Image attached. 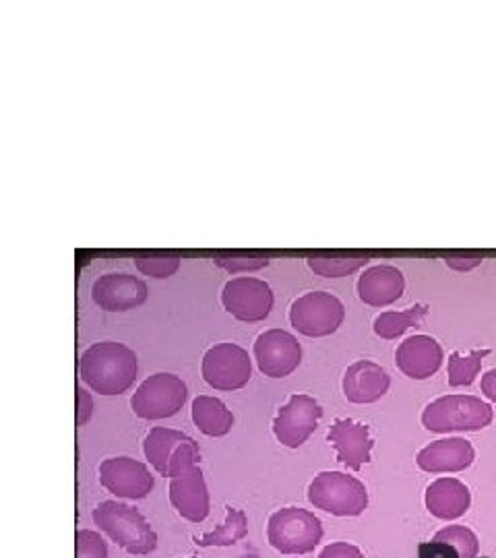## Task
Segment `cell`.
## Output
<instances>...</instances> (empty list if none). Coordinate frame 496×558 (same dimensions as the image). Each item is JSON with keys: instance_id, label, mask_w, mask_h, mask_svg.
Segmentation results:
<instances>
[{"instance_id": "16", "label": "cell", "mask_w": 496, "mask_h": 558, "mask_svg": "<svg viewBox=\"0 0 496 558\" xmlns=\"http://www.w3.org/2000/svg\"><path fill=\"white\" fill-rule=\"evenodd\" d=\"M445 352L431 336H412L399 343L396 352L397 368L414 380L431 379L443 366Z\"/></svg>"}, {"instance_id": "33", "label": "cell", "mask_w": 496, "mask_h": 558, "mask_svg": "<svg viewBox=\"0 0 496 558\" xmlns=\"http://www.w3.org/2000/svg\"><path fill=\"white\" fill-rule=\"evenodd\" d=\"M92 412H94L92 396L77 385V426H85L92 418Z\"/></svg>"}, {"instance_id": "2", "label": "cell", "mask_w": 496, "mask_h": 558, "mask_svg": "<svg viewBox=\"0 0 496 558\" xmlns=\"http://www.w3.org/2000/svg\"><path fill=\"white\" fill-rule=\"evenodd\" d=\"M94 523L129 555L145 557L158 548V534L135 507L104 500L94 509Z\"/></svg>"}, {"instance_id": "37", "label": "cell", "mask_w": 496, "mask_h": 558, "mask_svg": "<svg viewBox=\"0 0 496 558\" xmlns=\"http://www.w3.org/2000/svg\"><path fill=\"white\" fill-rule=\"evenodd\" d=\"M191 558H195V557H191Z\"/></svg>"}, {"instance_id": "34", "label": "cell", "mask_w": 496, "mask_h": 558, "mask_svg": "<svg viewBox=\"0 0 496 558\" xmlns=\"http://www.w3.org/2000/svg\"><path fill=\"white\" fill-rule=\"evenodd\" d=\"M445 263L456 271H472L482 265L480 257H445Z\"/></svg>"}, {"instance_id": "27", "label": "cell", "mask_w": 496, "mask_h": 558, "mask_svg": "<svg viewBox=\"0 0 496 558\" xmlns=\"http://www.w3.org/2000/svg\"><path fill=\"white\" fill-rule=\"evenodd\" d=\"M433 539L453 544L457 550H459L461 558H477L480 542H477L476 534L472 530L463 527V525H447V527H443L440 532H437Z\"/></svg>"}, {"instance_id": "25", "label": "cell", "mask_w": 496, "mask_h": 558, "mask_svg": "<svg viewBox=\"0 0 496 558\" xmlns=\"http://www.w3.org/2000/svg\"><path fill=\"white\" fill-rule=\"evenodd\" d=\"M491 354L488 348L472 350L468 354L453 352L447 362V375L451 387H470L476 380L477 373L482 368V360Z\"/></svg>"}, {"instance_id": "7", "label": "cell", "mask_w": 496, "mask_h": 558, "mask_svg": "<svg viewBox=\"0 0 496 558\" xmlns=\"http://www.w3.org/2000/svg\"><path fill=\"white\" fill-rule=\"evenodd\" d=\"M346 319L343 302L329 292H306L290 306V323L306 338H327Z\"/></svg>"}, {"instance_id": "24", "label": "cell", "mask_w": 496, "mask_h": 558, "mask_svg": "<svg viewBox=\"0 0 496 558\" xmlns=\"http://www.w3.org/2000/svg\"><path fill=\"white\" fill-rule=\"evenodd\" d=\"M226 513H228V518L219 525L218 530L207 532V534H203L201 538L195 536L193 542H195L197 546H201V548H209V546H232V544H237L240 539L246 538V534H249V523H246L244 511H240L237 507L228 505V507H226Z\"/></svg>"}, {"instance_id": "32", "label": "cell", "mask_w": 496, "mask_h": 558, "mask_svg": "<svg viewBox=\"0 0 496 558\" xmlns=\"http://www.w3.org/2000/svg\"><path fill=\"white\" fill-rule=\"evenodd\" d=\"M318 558H364L362 550L358 546L352 544H346V542H336V544H329Z\"/></svg>"}, {"instance_id": "23", "label": "cell", "mask_w": 496, "mask_h": 558, "mask_svg": "<svg viewBox=\"0 0 496 558\" xmlns=\"http://www.w3.org/2000/svg\"><path fill=\"white\" fill-rule=\"evenodd\" d=\"M428 313H431V306L424 302H418L403 311H385L373 323V329L380 339L401 338L408 329L418 327Z\"/></svg>"}, {"instance_id": "1", "label": "cell", "mask_w": 496, "mask_h": 558, "mask_svg": "<svg viewBox=\"0 0 496 558\" xmlns=\"http://www.w3.org/2000/svg\"><path fill=\"white\" fill-rule=\"evenodd\" d=\"M137 354L119 341L89 345L80 359L81 379L99 396H120L137 380Z\"/></svg>"}, {"instance_id": "36", "label": "cell", "mask_w": 496, "mask_h": 558, "mask_svg": "<svg viewBox=\"0 0 496 558\" xmlns=\"http://www.w3.org/2000/svg\"><path fill=\"white\" fill-rule=\"evenodd\" d=\"M480 558H486V557H480Z\"/></svg>"}, {"instance_id": "30", "label": "cell", "mask_w": 496, "mask_h": 558, "mask_svg": "<svg viewBox=\"0 0 496 558\" xmlns=\"http://www.w3.org/2000/svg\"><path fill=\"white\" fill-rule=\"evenodd\" d=\"M77 558H108V546L104 538L92 530H80L75 536Z\"/></svg>"}, {"instance_id": "3", "label": "cell", "mask_w": 496, "mask_h": 558, "mask_svg": "<svg viewBox=\"0 0 496 558\" xmlns=\"http://www.w3.org/2000/svg\"><path fill=\"white\" fill-rule=\"evenodd\" d=\"M495 410L476 396H443L422 412V426L431 433H477L491 426Z\"/></svg>"}, {"instance_id": "6", "label": "cell", "mask_w": 496, "mask_h": 558, "mask_svg": "<svg viewBox=\"0 0 496 558\" xmlns=\"http://www.w3.org/2000/svg\"><path fill=\"white\" fill-rule=\"evenodd\" d=\"M143 451L147 461L164 478L168 476L172 480L179 476L180 472L198 465L201 461L197 440L191 439L180 430L164 426H156L149 430L143 442Z\"/></svg>"}, {"instance_id": "17", "label": "cell", "mask_w": 496, "mask_h": 558, "mask_svg": "<svg viewBox=\"0 0 496 558\" xmlns=\"http://www.w3.org/2000/svg\"><path fill=\"white\" fill-rule=\"evenodd\" d=\"M327 440L336 447L341 465L358 472L364 463L371 461L373 439L368 426L352 418H338L327 433Z\"/></svg>"}, {"instance_id": "9", "label": "cell", "mask_w": 496, "mask_h": 558, "mask_svg": "<svg viewBox=\"0 0 496 558\" xmlns=\"http://www.w3.org/2000/svg\"><path fill=\"white\" fill-rule=\"evenodd\" d=\"M203 379L218 391H237L249 385L253 366L249 352L237 343H216L203 356Z\"/></svg>"}, {"instance_id": "5", "label": "cell", "mask_w": 496, "mask_h": 558, "mask_svg": "<svg viewBox=\"0 0 496 558\" xmlns=\"http://www.w3.org/2000/svg\"><path fill=\"white\" fill-rule=\"evenodd\" d=\"M267 538L281 555H309L323 538V523L311 511L283 507L269 518Z\"/></svg>"}, {"instance_id": "15", "label": "cell", "mask_w": 496, "mask_h": 558, "mask_svg": "<svg viewBox=\"0 0 496 558\" xmlns=\"http://www.w3.org/2000/svg\"><path fill=\"white\" fill-rule=\"evenodd\" d=\"M476 459V451L470 440L461 437H447L435 440L420 449L416 456V465L422 472L428 474H447V472H463Z\"/></svg>"}, {"instance_id": "4", "label": "cell", "mask_w": 496, "mask_h": 558, "mask_svg": "<svg viewBox=\"0 0 496 558\" xmlns=\"http://www.w3.org/2000/svg\"><path fill=\"white\" fill-rule=\"evenodd\" d=\"M309 500L336 518H358L368 507L366 486L343 472H320L309 486Z\"/></svg>"}, {"instance_id": "31", "label": "cell", "mask_w": 496, "mask_h": 558, "mask_svg": "<svg viewBox=\"0 0 496 558\" xmlns=\"http://www.w3.org/2000/svg\"><path fill=\"white\" fill-rule=\"evenodd\" d=\"M418 558H461L459 550L449 542H422L418 546Z\"/></svg>"}, {"instance_id": "14", "label": "cell", "mask_w": 496, "mask_h": 558, "mask_svg": "<svg viewBox=\"0 0 496 558\" xmlns=\"http://www.w3.org/2000/svg\"><path fill=\"white\" fill-rule=\"evenodd\" d=\"M147 283L126 271L104 274L92 286V299L108 313L133 311L147 300Z\"/></svg>"}, {"instance_id": "28", "label": "cell", "mask_w": 496, "mask_h": 558, "mask_svg": "<svg viewBox=\"0 0 496 558\" xmlns=\"http://www.w3.org/2000/svg\"><path fill=\"white\" fill-rule=\"evenodd\" d=\"M135 265L147 278L166 279L179 271L180 257L179 255H147V257H137Z\"/></svg>"}, {"instance_id": "19", "label": "cell", "mask_w": 496, "mask_h": 558, "mask_svg": "<svg viewBox=\"0 0 496 558\" xmlns=\"http://www.w3.org/2000/svg\"><path fill=\"white\" fill-rule=\"evenodd\" d=\"M358 299L368 306H389L403 296L406 278L396 265H373L358 278Z\"/></svg>"}, {"instance_id": "13", "label": "cell", "mask_w": 496, "mask_h": 558, "mask_svg": "<svg viewBox=\"0 0 496 558\" xmlns=\"http://www.w3.org/2000/svg\"><path fill=\"white\" fill-rule=\"evenodd\" d=\"M101 486L120 499H145L154 490V476L145 463L133 458H110L99 465Z\"/></svg>"}, {"instance_id": "18", "label": "cell", "mask_w": 496, "mask_h": 558, "mask_svg": "<svg viewBox=\"0 0 496 558\" xmlns=\"http://www.w3.org/2000/svg\"><path fill=\"white\" fill-rule=\"evenodd\" d=\"M170 502L180 515L201 523L209 515V493L198 465H193L170 480Z\"/></svg>"}, {"instance_id": "35", "label": "cell", "mask_w": 496, "mask_h": 558, "mask_svg": "<svg viewBox=\"0 0 496 558\" xmlns=\"http://www.w3.org/2000/svg\"><path fill=\"white\" fill-rule=\"evenodd\" d=\"M480 387H482V393L496 403V368L488 371V373L482 377Z\"/></svg>"}, {"instance_id": "11", "label": "cell", "mask_w": 496, "mask_h": 558, "mask_svg": "<svg viewBox=\"0 0 496 558\" xmlns=\"http://www.w3.org/2000/svg\"><path fill=\"white\" fill-rule=\"evenodd\" d=\"M323 418V408L318 401L304 393H294L286 405L279 408L274 420L276 439L290 449L302 447L317 430L318 420Z\"/></svg>"}, {"instance_id": "8", "label": "cell", "mask_w": 496, "mask_h": 558, "mask_svg": "<svg viewBox=\"0 0 496 558\" xmlns=\"http://www.w3.org/2000/svg\"><path fill=\"white\" fill-rule=\"evenodd\" d=\"M184 380L170 373H156L143 380L131 399V410L141 420H164L177 416L186 401Z\"/></svg>"}, {"instance_id": "12", "label": "cell", "mask_w": 496, "mask_h": 558, "mask_svg": "<svg viewBox=\"0 0 496 558\" xmlns=\"http://www.w3.org/2000/svg\"><path fill=\"white\" fill-rule=\"evenodd\" d=\"M253 354L258 371L271 379L290 377L302 362V348L298 339L283 329H269L261 333L255 341Z\"/></svg>"}, {"instance_id": "29", "label": "cell", "mask_w": 496, "mask_h": 558, "mask_svg": "<svg viewBox=\"0 0 496 558\" xmlns=\"http://www.w3.org/2000/svg\"><path fill=\"white\" fill-rule=\"evenodd\" d=\"M214 263L226 269L228 274H251L265 269L269 265L267 257H249V255H232V257H216Z\"/></svg>"}, {"instance_id": "20", "label": "cell", "mask_w": 496, "mask_h": 558, "mask_svg": "<svg viewBox=\"0 0 496 558\" xmlns=\"http://www.w3.org/2000/svg\"><path fill=\"white\" fill-rule=\"evenodd\" d=\"M391 387L389 373L371 360H358L343 375V396L352 403H375Z\"/></svg>"}, {"instance_id": "22", "label": "cell", "mask_w": 496, "mask_h": 558, "mask_svg": "<svg viewBox=\"0 0 496 558\" xmlns=\"http://www.w3.org/2000/svg\"><path fill=\"white\" fill-rule=\"evenodd\" d=\"M193 422L207 437H223L232 430L234 416L226 403L211 396H198L193 401Z\"/></svg>"}, {"instance_id": "10", "label": "cell", "mask_w": 496, "mask_h": 558, "mask_svg": "<svg viewBox=\"0 0 496 558\" xmlns=\"http://www.w3.org/2000/svg\"><path fill=\"white\" fill-rule=\"evenodd\" d=\"M223 308L244 323H258L269 317L274 308V290L258 278H234L221 290Z\"/></svg>"}, {"instance_id": "21", "label": "cell", "mask_w": 496, "mask_h": 558, "mask_svg": "<svg viewBox=\"0 0 496 558\" xmlns=\"http://www.w3.org/2000/svg\"><path fill=\"white\" fill-rule=\"evenodd\" d=\"M472 505L470 488L457 478H438L426 488V509L433 518H463Z\"/></svg>"}, {"instance_id": "26", "label": "cell", "mask_w": 496, "mask_h": 558, "mask_svg": "<svg viewBox=\"0 0 496 558\" xmlns=\"http://www.w3.org/2000/svg\"><path fill=\"white\" fill-rule=\"evenodd\" d=\"M366 263H368L366 257H354V259H350V257H311V259L306 260L309 269L315 276L331 279L350 276V274H354L358 269H362Z\"/></svg>"}]
</instances>
